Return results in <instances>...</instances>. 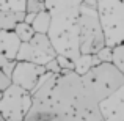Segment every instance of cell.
<instances>
[{"label":"cell","mask_w":124,"mask_h":121,"mask_svg":"<svg viewBox=\"0 0 124 121\" xmlns=\"http://www.w3.org/2000/svg\"><path fill=\"white\" fill-rule=\"evenodd\" d=\"M24 121H105L99 102L74 71L46 73L33 93Z\"/></svg>","instance_id":"cell-1"},{"label":"cell","mask_w":124,"mask_h":121,"mask_svg":"<svg viewBox=\"0 0 124 121\" xmlns=\"http://www.w3.org/2000/svg\"><path fill=\"white\" fill-rule=\"evenodd\" d=\"M83 0H46L50 14L47 36L57 55L77 60L79 50V16Z\"/></svg>","instance_id":"cell-2"},{"label":"cell","mask_w":124,"mask_h":121,"mask_svg":"<svg viewBox=\"0 0 124 121\" xmlns=\"http://www.w3.org/2000/svg\"><path fill=\"white\" fill-rule=\"evenodd\" d=\"M82 82L93 97L101 102L124 85V76L115 63H99L83 74Z\"/></svg>","instance_id":"cell-3"},{"label":"cell","mask_w":124,"mask_h":121,"mask_svg":"<svg viewBox=\"0 0 124 121\" xmlns=\"http://www.w3.org/2000/svg\"><path fill=\"white\" fill-rule=\"evenodd\" d=\"M102 47H105V35L97 6L82 3L79 16V50L85 55H96Z\"/></svg>","instance_id":"cell-4"},{"label":"cell","mask_w":124,"mask_h":121,"mask_svg":"<svg viewBox=\"0 0 124 121\" xmlns=\"http://www.w3.org/2000/svg\"><path fill=\"white\" fill-rule=\"evenodd\" d=\"M97 11L105 35V46L124 44V0H99Z\"/></svg>","instance_id":"cell-5"},{"label":"cell","mask_w":124,"mask_h":121,"mask_svg":"<svg viewBox=\"0 0 124 121\" xmlns=\"http://www.w3.org/2000/svg\"><path fill=\"white\" fill-rule=\"evenodd\" d=\"M33 104V94L11 83L0 97V115L5 121H24Z\"/></svg>","instance_id":"cell-6"},{"label":"cell","mask_w":124,"mask_h":121,"mask_svg":"<svg viewBox=\"0 0 124 121\" xmlns=\"http://www.w3.org/2000/svg\"><path fill=\"white\" fill-rule=\"evenodd\" d=\"M57 57L54 46L47 35L35 33L33 38L27 42H21V47L17 50L16 60L17 61H30L41 66H46L50 60Z\"/></svg>","instance_id":"cell-7"},{"label":"cell","mask_w":124,"mask_h":121,"mask_svg":"<svg viewBox=\"0 0 124 121\" xmlns=\"http://www.w3.org/2000/svg\"><path fill=\"white\" fill-rule=\"evenodd\" d=\"M44 74H46V68L41 66V65L30 63V61H17L14 71L11 74V82L17 87L33 93Z\"/></svg>","instance_id":"cell-8"},{"label":"cell","mask_w":124,"mask_h":121,"mask_svg":"<svg viewBox=\"0 0 124 121\" xmlns=\"http://www.w3.org/2000/svg\"><path fill=\"white\" fill-rule=\"evenodd\" d=\"M99 110L105 121H124V85L101 101Z\"/></svg>","instance_id":"cell-9"},{"label":"cell","mask_w":124,"mask_h":121,"mask_svg":"<svg viewBox=\"0 0 124 121\" xmlns=\"http://www.w3.org/2000/svg\"><path fill=\"white\" fill-rule=\"evenodd\" d=\"M19 47H21V40L16 36L13 30L0 32V55H3L6 60H16Z\"/></svg>","instance_id":"cell-10"},{"label":"cell","mask_w":124,"mask_h":121,"mask_svg":"<svg viewBox=\"0 0 124 121\" xmlns=\"http://www.w3.org/2000/svg\"><path fill=\"white\" fill-rule=\"evenodd\" d=\"M25 19L24 9H0V32L14 30L16 24Z\"/></svg>","instance_id":"cell-11"},{"label":"cell","mask_w":124,"mask_h":121,"mask_svg":"<svg viewBox=\"0 0 124 121\" xmlns=\"http://www.w3.org/2000/svg\"><path fill=\"white\" fill-rule=\"evenodd\" d=\"M101 60L97 58V55H85L80 54L77 60H74V73H77L79 76L86 74L91 68H94L96 65H99Z\"/></svg>","instance_id":"cell-12"},{"label":"cell","mask_w":124,"mask_h":121,"mask_svg":"<svg viewBox=\"0 0 124 121\" xmlns=\"http://www.w3.org/2000/svg\"><path fill=\"white\" fill-rule=\"evenodd\" d=\"M31 27H33L35 33H44V35H47L49 27H50V14H49L47 9L42 11V13L35 14V19H33V22H31Z\"/></svg>","instance_id":"cell-13"},{"label":"cell","mask_w":124,"mask_h":121,"mask_svg":"<svg viewBox=\"0 0 124 121\" xmlns=\"http://www.w3.org/2000/svg\"><path fill=\"white\" fill-rule=\"evenodd\" d=\"M13 32H14L16 36L21 40V42H27V41H30L31 38H33V35H35L33 27H31L30 24H27V22H24V21L17 22Z\"/></svg>","instance_id":"cell-14"},{"label":"cell","mask_w":124,"mask_h":121,"mask_svg":"<svg viewBox=\"0 0 124 121\" xmlns=\"http://www.w3.org/2000/svg\"><path fill=\"white\" fill-rule=\"evenodd\" d=\"M27 14H38V13L46 11V0H25L24 6Z\"/></svg>","instance_id":"cell-15"},{"label":"cell","mask_w":124,"mask_h":121,"mask_svg":"<svg viewBox=\"0 0 124 121\" xmlns=\"http://www.w3.org/2000/svg\"><path fill=\"white\" fill-rule=\"evenodd\" d=\"M115 66L121 71V74L124 76V44H119V46H115L113 47V61Z\"/></svg>","instance_id":"cell-16"},{"label":"cell","mask_w":124,"mask_h":121,"mask_svg":"<svg viewBox=\"0 0 124 121\" xmlns=\"http://www.w3.org/2000/svg\"><path fill=\"white\" fill-rule=\"evenodd\" d=\"M96 55H97V58L101 60V63H112V61H113V47L105 46V47H102Z\"/></svg>","instance_id":"cell-17"},{"label":"cell","mask_w":124,"mask_h":121,"mask_svg":"<svg viewBox=\"0 0 124 121\" xmlns=\"http://www.w3.org/2000/svg\"><path fill=\"white\" fill-rule=\"evenodd\" d=\"M57 61L60 65L61 71H74V61L72 60L63 57V55H57Z\"/></svg>","instance_id":"cell-18"},{"label":"cell","mask_w":124,"mask_h":121,"mask_svg":"<svg viewBox=\"0 0 124 121\" xmlns=\"http://www.w3.org/2000/svg\"><path fill=\"white\" fill-rule=\"evenodd\" d=\"M44 68H46V73H52V74H60L61 73V68H60V65H58V61H57V57H55L54 60L49 61Z\"/></svg>","instance_id":"cell-19"},{"label":"cell","mask_w":124,"mask_h":121,"mask_svg":"<svg viewBox=\"0 0 124 121\" xmlns=\"http://www.w3.org/2000/svg\"><path fill=\"white\" fill-rule=\"evenodd\" d=\"M11 83H13V82H11V77L6 76V74L0 69V93H3V91H5Z\"/></svg>","instance_id":"cell-20"},{"label":"cell","mask_w":124,"mask_h":121,"mask_svg":"<svg viewBox=\"0 0 124 121\" xmlns=\"http://www.w3.org/2000/svg\"><path fill=\"white\" fill-rule=\"evenodd\" d=\"M16 63L17 61L16 60H8L5 65H3V68H2V71L6 74V76H9L11 77V74H13V71H14V68H16Z\"/></svg>","instance_id":"cell-21"},{"label":"cell","mask_w":124,"mask_h":121,"mask_svg":"<svg viewBox=\"0 0 124 121\" xmlns=\"http://www.w3.org/2000/svg\"><path fill=\"white\" fill-rule=\"evenodd\" d=\"M6 61H8V60H6V58L3 57V55H0V69H2V68H3V65H5Z\"/></svg>","instance_id":"cell-22"},{"label":"cell","mask_w":124,"mask_h":121,"mask_svg":"<svg viewBox=\"0 0 124 121\" xmlns=\"http://www.w3.org/2000/svg\"><path fill=\"white\" fill-rule=\"evenodd\" d=\"M0 121H5V120H3V118H2V115H0Z\"/></svg>","instance_id":"cell-23"},{"label":"cell","mask_w":124,"mask_h":121,"mask_svg":"<svg viewBox=\"0 0 124 121\" xmlns=\"http://www.w3.org/2000/svg\"><path fill=\"white\" fill-rule=\"evenodd\" d=\"M0 97H2V93H0Z\"/></svg>","instance_id":"cell-24"}]
</instances>
